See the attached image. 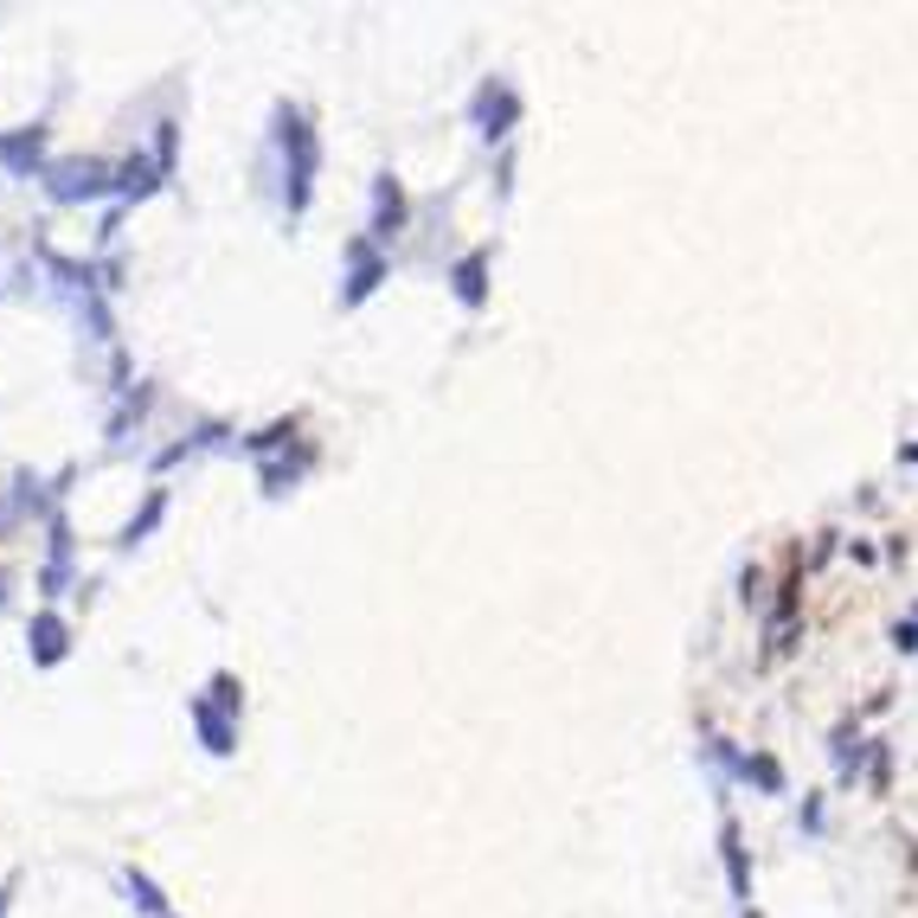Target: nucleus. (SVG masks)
Wrapping results in <instances>:
<instances>
[{"label": "nucleus", "mask_w": 918, "mask_h": 918, "mask_svg": "<svg viewBox=\"0 0 918 918\" xmlns=\"http://www.w3.org/2000/svg\"><path fill=\"white\" fill-rule=\"evenodd\" d=\"M719 842H726V873H732V893H739V906H745V918H752V886H745V847H739V829L726 822V829H719Z\"/></svg>", "instance_id": "f257e3e1"}, {"label": "nucleus", "mask_w": 918, "mask_h": 918, "mask_svg": "<svg viewBox=\"0 0 918 918\" xmlns=\"http://www.w3.org/2000/svg\"><path fill=\"white\" fill-rule=\"evenodd\" d=\"M456 295H463V302H469V309H476V302H482V257H469V264H463V271H456Z\"/></svg>", "instance_id": "f03ea898"}]
</instances>
